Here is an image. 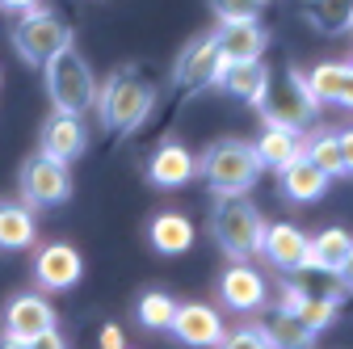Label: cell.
<instances>
[{
    "instance_id": "cell-1",
    "label": "cell",
    "mask_w": 353,
    "mask_h": 349,
    "mask_svg": "<svg viewBox=\"0 0 353 349\" xmlns=\"http://www.w3.org/2000/svg\"><path fill=\"white\" fill-rule=\"evenodd\" d=\"M156 106V84L139 72V68H122L114 72L97 97H93V110L101 118V130H110V135H130Z\"/></svg>"
},
{
    "instance_id": "cell-2",
    "label": "cell",
    "mask_w": 353,
    "mask_h": 349,
    "mask_svg": "<svg viewBox=\"0 0 353 349\" xmlns=\"http://www.w3.org/2000/svg\"><path fill=\"white\" fill-rule=\"evenodd\" d=\"M198 160V172L206 177L210 194H248L261 177V160H256V148L244 143V139H214Z\"/></svg>"
},
{
    "instance_id": "cell-3",
    "label": "cell",
    "mask_w": 353,
    "mask_h": 349,
    "mask_svg": "<svg viewBox=\"0 0 353 349\" xmlns=\"http://www.w3.org/2000/svg\"><path fill=\"white\" fill-rule=\"evenodd\" d=\"M261 232L265 219L244 194H219V202L210 206V236L232 261H252L261 248Z\"/></svg>"
},
{
    "instance_id": "cell-4",
    "label": "cell",
    "mask_w": 353,
    "mask_h": 349,
    "mask_svg": "<svg viewBox=\"0 0 353 349\" xmlns=\"http://www.w3.org/2000/svg\"><path fill=\"white\" fill-rule=\"evenodd\" d=\"M42 72H47V97L55 110L63 114H84V110H93V97H97V80L93 72H88L84 55L72 47H59L47 63H42Z\"/></svg>"
},
{
    "instance_id": "cell-5",
    "label": "cell",
    "mask_w": 353,
    "mask_h": 349,
    "mask_svg": "<svg viewBox=\"0 0 353 349\" xmlns=\"http://www.w3.org/2000/svg\"><path fill=\"white\" fill-rule=\"evenodd\" d=\"M17 190H21V202L30 210H51V206H63L72 198V164L59 160V156H47V152H34L21 172H17Z\"/></svg>"
},
{
    "instance_id": "cell-6",
    "label": "cell",
    "mask_w": 353,
    "mask_h": 349,
    "mask_svg": "<svg viewBox=\"0 0 353 349\" xmlns=\"http://www.w3.org/2000/svg\"><path fill=\"white\" fill-rule=\"evenodd\" d=\"M256 110H261L265 122H274V126L307 130V126L316 122V110H320V106L307 97L299 72H270V80H265V93H261Z\"/></svg>"
},
{
    "instance_id": "cell-7",
    "label": "cell",
    "mask_w": 353,
    "mask_h": 349,
    "mask_svg": "<svg viewBox=\"0 0 353 349\" xmlns=\"http://www.w3.org/2000/svg\"><path fill=\"white\" fill-rule=\"evenodd\" d=\"M68 42H72V26H68L55 9H42V5L26 9L21 21L13 26V47H17V55H21L26 63H34V68H42L59 47H68Z\"/></svg>"
},
{
    "instance_id": "cell-8",
    "label": "cell",
    "mask_w": 353,
    "mask_h": 349,
    "mask_svg": "<svg viewBox=\"0 0 353 349\" xmlns=\"http://www.w3.org/2000/svg\"><path fill=\"white\" fill-rule=\"evenodd\" d=\"M55 328V308L47 303V295H17L5 308V345H34L42 332Z\"/></svg>"
},
{
    "instance_id": "cell-9",
    "label": "cell",
    "mask_w": 353,
    "mask_h": 349,
    "mask_svg": "<svg viewBox=\"0 0 353 349\" xmlns=\"http://www.w3.org/2000/svg\"><path fill=\"white\" fill-rule=\"evenodd\" d=\"M219 68H223L219 42H214V34H202V38H194L190 47L176 55V63H172V84H176L181 93H198V89H206V84H214Z\"/></svg>"
},
{
    "instance_id": "cell-10",
    "label": "cell",
    "mask_w": 353,
    "mask_h": 349,
    "mask_svg": "<svg viewBox=\"0 0 353 349\" xmlns=\"http://www.w3.org/2000/svg\"><path fill=\"white\" fill-rule=\"evenodd\" d=\"M265 299H270V286H265V278L252 270V261H232L223 270V278H219V303L240 312V316L261 312Z\"/></svg>"
},
{
    "instance_id": "cell-11",
    "label": "cell",
    "mask_w": 353,
    "mask_h": 349,
    "mask_svg": "<svg viewBox=\"0 0 353 349\" xmlns=\"http://www.w3.org/2000/svg\"><path fill=\"white\" fill-rule=\"evenodd\" d=\"M84 274V261L72 244L63 240H51V244H42L38 257H34V278L42 290H72Z\"/></svg>"
},
{
    "instance_id": "cell-12",
    "label": "cell",
    "mask_w": 353,
    "mask_h": 349,
    "mask_svg": "<svg viewBox=\"0 0 353 349\" xmlns=\"http://www.w3.org/2000/svg\"><path fill=\"white\" fill-rule=\"evenodd\" d=\"M168 332L181 341V345L206 349V345H223V332L228 328H223V320H219V312L206 308V303H176Z\"/></svg>"
},
{
    "instance_id": "cell-13",
    "label": "cell",
    "mask_w": 353,
    "mask_h": 349,
    "mask_svg": "<svg viewBox=\"0 0 353 349\" xmlns=\"http://www.w3.org/2000/svg\"><path fill=\"white\" fill-rule=\"evenodd\" d=\"M328 181H332L328 172H324V168H316L303 152H299V156H290L286 164H278V190H282V198H286V202H294V206H307V202L324 198Z\"/></svg>"
},
{
    "instance_id": "cell-14",
    "label": "cell",
    "mask_w": 353,
    "mask_h": 349,
    "mask_svg": "<svg viewBox=\"0 0 353 349\" xmlns=\"http://www.w3.org/2000/svg\"><path fill=\"white\" fill-rule=\"evenodd\" d=\"M194 172H198V160L185 143H160L156 156L148 160V181L156 190H181L185 181H194Z\"/></svg>"
},
{
    "instance_id": "cell-15",
    "label": "cell",
    "mask_w": 353,
    "mask_h": 349,
    "mask_svg": "<svg viewBox=\"0 0 353 349\" xmlns=\"http://www.w3.org/2000/svg\"><path fill=\"white\" fill-rule=\"evenodd\" d=\"M214 42H219V55L228 63H248V59L265 55L270 34L261 30V21H223L214 30Z\"/></svg>"
},
{
    "instance_id": "cell-16",
    "label": "cell",
    "mask_w": 353,
    "mask_h": 349,
    "mask_svg": "<svg viewBox=\"0 0 353 349\" xmlns=\"http://www.w3.org/2000/svg\"><path fill=\"white\" fill-rule=\"evenodd\" d=\"M303 248H307V232L303 228H294V223H265L256 252L270 261L278 274H290V270H299Z\"/></svg>"
},
{
    "instance_id": "cell-17",
    "label": "cell",
    "mask_w": 353,
    "mask_h": 349,
    "mask_svg": "<svg viewBox=\"0 0 353 349\" xmlns=\"http://www.w3.org/2000/svg\"><path fill=\"white\" fill-rule=\"evenodd\" d=\"M84 148H88L84 118H80V114L55 110V114L47 118V126H42V152H47V156H59V160L72 164L76 156H84Z\"/></svg>"
},
{
    "instance_id": "cell-18",
    "label": "cell",
    "mask_w": 353,
    "mask_h": 349,
    "mask_svg": "<svg viewBox=\"0 0 353 349\" xmlns=\"http://www.w3.org/2000/svg\"><path fill=\"white\" fill-rule=\"evenodd\" d=\"M265 80H270V68H265L261 59H248V63H228L223 59V68H219V76H214L219 89L232 93V97H240V101H248V106L261 101Z\"/></svg>"
},
{
    "instance_id": "cell-19",
    "label": "cell",
    "mask_w": 353,
    "mask_h": 349,
    "mask_svg": "<svg viewBox=\"0 0 353 349\" xmlns=\"http://www.w3.org/2000/svg\"><path fill=\"white\" fill-rule=\"evenodd\" d=\"M278 308H290L307 328H312L316 337L336 320V312H341V299H328V295H303V290H294L290 282L282 286V303Z\"/></svg>"
},
{
    "instance_id": "cell-20",
    "label": "cell",
    "mask_w": 353,
    "mask_h": 349,
    "mask_svg": "<svg viewBox=\"0 0 353 349\" xmlns=\"http://www.w3.org/2000/svg\"><path fill=\"white\" fill-rule=\"evenodd\" d=\"M148 240L164 257H181L194 244V223L185 219V215H176V210H160L152 219V228H148Z\"/></svg>"
},
{
    "instance_id": "cell-21",
    "label": "cell",
    "mask_w": 353,
    "mask_h": 349,
    "mask_svg": "<svg viewBox=\"0 0 353 349\" xmlns=\"http://www.w3.org/2000/svg\"><path fill=\"white\" fill-rule=\"evenodd\" d=\"M38 236L34 210L26 202H0V252H21Z\"/></svg>"
},
{
    "instance_id": "cell-22",
    "label": "cell",
    "mask_w": 353,
    "mask_h": 349,
    "mask_svg": "<svg viewBox=\"0 0 353 349\" xmlns=\"http://www.w3.org/2000/svg\"><path fill=\"white\" fill-rule=\"evenodd\" d=\"M252 148H256V160H261L265 168H278V164H286L290 156H299V152H303V130H290V126H274V122H265L261 139H256Z\"/></svg>"
},
{
    "instance_id": "cell-23",
    "label": "cell",
    "mask_w": 353,
    "mask_h": 349,
    "mask_svg": "<svg viewBox=\"0 0 353 349\" xmlns=\"http://www.w3.org/2000/svg\"><path fill=\"white\" fill-rule=\"evenodd\" d=\"M265 337H270V345H290V349H307V345H316V332L307 328L290 308H278L270 320L261 324Z\"/></svg>"
},
{
    "instance_id": "cell-24",
    "label": "cell",
    "mask_w": 353,
    "mask_h": 349,
    "mask_svg": "<svg viewBox=\"0 0 353 349\" xmlns=\"http://www.w3.org/2000/svg\"><path fill=\"white\" fill-rule=\"evenodd\" d=\"M303 156L316 168H324L328 177H345V160H341V143L336 130H316V135H303Z\"/></svg>"
},
{
    "instance_id": "cell-25",
    "label": "cell",
    "mask_w": 353,
    "mask_h": 349,
    "mask_svg": "<svg viewBox=\"0 0 353 349\" xmlns=\"http://www.w3.org/2000/svg\"><path fill=\"white\" fill-rule=\"evenodd\" d=\"M172 312H176V299L164 295V290H148V295H139V303H135V320H139L148 332H168Z\"/></svg>"
},
{
    "instance_id": "cell-26",
    "label": "cell",
    "mask_w": 353,
    "mask_h": 349,
    "mask_svg": "<svg viewBox=\"0 0 353 349\" xmlns=\"http://www.w3.org/2000/svg\"><path fill=\"white\" fill-rule=\"evenodd\" d=\"M345 68L349 63H320L316 72L303 76V89L316 106H336V93H341V80H345Z\"/></svg>"
},
{
    "instance_id": "cell-27",
    "label": "cell",
    "mask_w": 353,
    "mask_h": 349,
    "mask_svg": "<svg viewBox=\"0 0 353 349\" xmlns=\"http://www.w3.org/2000/svg\"><path fill=\"white\" fill-rule=\"evenodd\" d=\"M307 21L324 34H341L349 30V17H353V0H307Z\"/></svg>"
},
{
    "instance_id": "cell-28",
    "label": "cell",
    "mask_w": 353,
    "mask_h": 349,
    "mask_svg": "<svg viewBox=\"0 0 353 349\" xmlns=\"http://www.w3.org/2000/svg\"><path fill=\"white\" fill-rule=\"evenodd\" d=\"M349 244H353V236H349L345 228H324L320 236H312V257H316V266L336 274V266L345 261Z\"/></svg>"
},
{
    "instance_id": "cell-29",
    "label": "cell",
    "mask_w": 353,
    "mask_h": 349,
    "mask_svg": "<svg viewBox=\"0 0 353 349\" xmlns=\"http://www.w3.org/2000/svg\"><path fill=\"white\" fill-rule=\"evenodd\" d=\"M265 0H210L219 21H256Z\"/></svg>"
},
{
    "instance_id": "cell-30",
    "label": "cell",
    "mask_w": 353,
    "mask_h": 349,
    "mask_svg": "<svg viewBox=\"0 0 353 349\" xmlns=\"http://www.w3.org/2000/svg\"><path fill=\"white\" fill-rule=\"evenodd\" d=\"M223 345H236V349H270V337H265L261 324H244L236 332H223Z\"/></svg>"
},
{
    "instance_id": "cell-31",
    "label": "cell",
    "mask_w": 353,
    "mask_h": 349,
    "mask_svg": "<svg viewBox=\"0 0 353 349\" xmlns=\"http://www.w3.org/2000/svg\"><path fill=\"white\" fill-rule=\"evenodd\" d=\"M101 349H122L126 345V332L118 328V324H101V341H97Z\"/></svg>"
},
{
    "instance_id": "cell-32",
    "label": "cell",
    "mask_w": 353,
    "mask_h": 349,
    "mask_svg": "<svg viewBox=\"0 0 353 349\" xmlns=\"http://www.w3.org/2000/svg\"><path fill=\"white\" fill-rule=\"evenodd\" d=\"M336 143H341V160H345V172H353V126H349V130H336Z\"/></svg>"
},
{
    "instance_id": "cell-33",
    "label": "cell",
    "mask_w": 353,
    "mask_h": 349,
    "mask_svg": "<svg viewBox=\"0 0 353 349\" xmlns=\"http://www.w3.org/2000/svg\"><path fill=\"white\" fill-rule=\"evenodd\" d=\"M336 278H341V286H345V295H353V244H349V252H345V261L336 266Z\"/></svg>"
},
{
    "instance_id": "cell-34",
    "label": "cell",
    "mask_w": 353,
    "mask_h": 349,
    "mask_svg": "<svg viewBox=\"0 0 353 349\" xmlns=\"http://www.w3.org/2000/svg\"><path fill=\"white\" fill-rule=\"evenodd\" d=\"M336 106L353 110V63L345 68V80H341V93H336Z\"/></svg>"
},
{
    "instance_id": "cell-35",
    "label": "cell",
    "mask_w": 353,
    "mask_h": 349,
    "mask_svg": "<svg viewBox=\"0 0 353 349\" xmlns=\"http://www.w3.org/2000/svg\"><path fill=\"white\" fill-rule=\"evenodd\" d=\"M34 5H38V0H0V9H5V13H26Z\"/></svg>"
}]
</instances>
